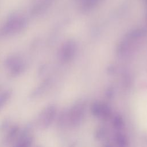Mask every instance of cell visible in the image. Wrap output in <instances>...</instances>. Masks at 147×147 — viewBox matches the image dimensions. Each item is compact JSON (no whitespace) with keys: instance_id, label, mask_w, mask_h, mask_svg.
<instances>
[{"instance_id":"6da1fadb","label":"cell","mask_w":147,"mask_h":147,"mask_svg":"<svg viewBox=\"0 0 147 147\" xmlns=\"http://www.w3.org/2000/svg\"><path fill=\"white\" fill-rule=\"evenodd\" d=\"M86 110V106L82 103L74 105L67 114V122L74 127L79 126L84 119Z\"/></svg>"},{"instance_id":"7a4b0ae2","label":"cell","mask_w":147,"mask_h":147,"mask_svg":"<svg viewBox=\"0 0 147 147\" xmlns=\"http://www.w3.org/2000/svg\"><path fill=\"white\" fill-rule=\"evenodd\" d=\"M92 116L100 120H107L112 115V109L106 103L99 101L93 102L90 108Z\"/></svg>"},{"instance_id":"3957f363","label":"cell","mask_w":147,"mask_h":147,"mask_svg":"<svg viewBox=\"0 0 147 147\" xmlns=\"http://www.w3.org/2000/svg\"><path fill=\"white\" fill-rule=\"evenodd\" d=\"M57 114V109L55 106H49L45 109L41 118V125L43 128L48 127L54 121Z\"/></svg>"},{"instance_id":"277c9868","label":"cell","mask_w":147,"mask_h":147,"mask_svg":"<svg viewBox=\"0 0 147 147\" xmlns=\"http://www.w3.org/2000/svg\"><path fill=\"white\" fill-rule=\"evenodd\" d=\"M117 147H129L130 141L128 136L123 131H115L113 137Z\"/></svg>"},{"instance_id":"5b68a950","label":"cell","mask_w":147,"mask_h":147,"mask_svg":"<svg viewBox=\"0 0 147 147\" xmlns=\"http://www.w3.org/2000/svg\"><path fill=\"white\" fill-rule=\"evenodd\" d=\"M111 124L115 131H123L125 127V121L123 116L117 113L113 115L111 119Z\"/></svg>"},{"instance_id":"8992f818","label":"cell","mask_w":147,"mask_h":147,"mask_svg":"<svg viewBox=\"0 0 147 147\" xmlns=\"http://www.w3.org/2000/svg\"><path fill=\"white\" fill-rule=\"evenodd\" d=\"M33 143V138L28 135L24 134L17 142L14 147H30Z\"/></svg>"},{"instance_id":"52a82bcc","label":"cell","mask_w":147,"mask_h":147,"mask_svg":"<svg viewBox=\"0 0 147 147\" xmlns=\"http://www.w3.org/2000/svg\"><path fill=\"white\" fill-rule=\"evenodd\" d=\"M19 131V128L18 126H15L11 127L9 131L8 134L6 135V141L7 142H9L11 141H12L17 136V134L18 133Z\"/></svg>"},{"instance_id":"ba28073f","label":"cell","mask_w":147,"mask_h":147,"mask_svg":"<svg viewBox=\"0 0 147 147\" xmlns=\"http://www.w3.org/2000/svg\"><path fill=\"white\" fill-rule=\"evenodd\" d=\"M106 134V130L104 127H99L95 131V137L98 140L103 138Z\"/></svg>"},{"instance_id":"9c48e42d","label":"cell","mask_w":147,"mask_h":147,"mask_svg":"<svg viewBox=\"0 0 147 147\" xmlns=\"http://www.w3.org/2000/svg\"><path fill=\"white\" fill-rule=\"evenodd\" d=\"M10 92L9 91L3 92L0 95V110L3 106L7 102V100L10 97Z\"/></svg>"},{"instance_id":"30bf717a","label":"cell","mask_w":147,"mask_h":147,"mask_svg":"<svg viewBox=\"0 0 147 147\" xmlns=\"http://www.w3.org/2000/svg\"><path fill=\"white\" fill-rule=\"evenodd\" d=\"M106 147H112V146H107Z\"/></svg>"}]
</instances>
